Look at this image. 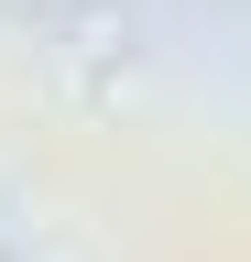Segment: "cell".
I'll use <instances>...</instances> for the list:
<instances>
[{
	"instance_id": "obj_1",
	"label": "cell",
	"mask_w": 251,
	"mask_h": 262,
	"mask_svg": "<svg viewBox=\"0 0 251 262\" xmlns=\"http://www.w3.org/2000/svg\"><path fill=\"white\" fill-rule=\"evenodd\" d=\"M0 11H33V0H0Z\"/></svg>"
}]
</instances>
